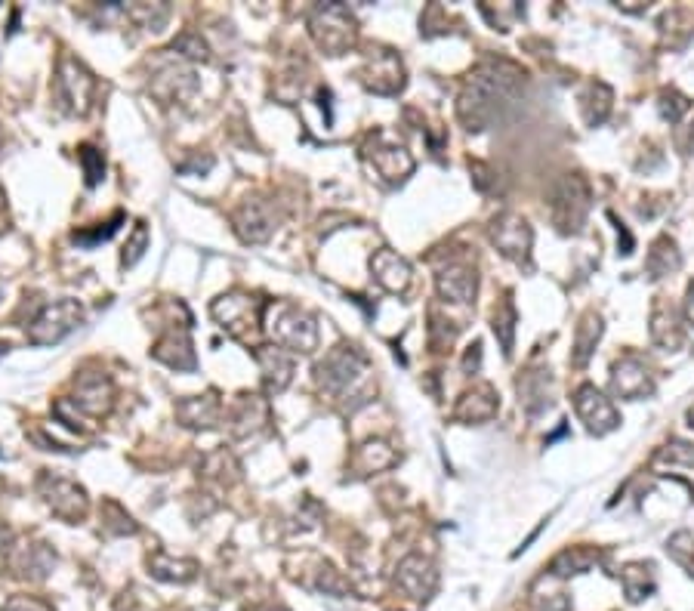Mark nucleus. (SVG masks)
I'll list each match as a JSON object with an SVG mask.
<instances>
[{
  "mask_svg": "<svg viewBox=\"0 0 694 611\" xmlns=\"http://www.w3.org/2000/svg\"><path fill=\"white\" fill-rule=\"evenodd\" d=\"M574 411H577V417L583 423H587L590 433H596V436H608L611 429H617V423H620V414H617L614 402L605 399V395L590 383L574 392Z\"/></svg>",
  "mask_w": 694,
  "mask_h": 611,
  "instance_id": "f257e3e1",
  "label": "nucleus"
},
{
  "mask_svg": "<svg viewBox=\"0 0 694 611\" xmlns=\"http://www.w3.org/2000/svg\"><path fill=\"white\" fill-rule=\"evenodd\" d=\"M587 210H590V189L583 183L580 176H568L565 183L556 192L553 201V217L559 223V229L565 232H577L587 220Z\"/></svg>",
  "mask_w": 694,
  "mask_h": 611,
  "instance_id": "f03ea898",
  "label": "nucleus"
},
{
  "mask_svg": "<svg viewBox=\"0 0 694 611\" xmlns=\"http://www.w3.org/2000/svg\"><path fill=\"white\" fill-rule=\"evenodd\" d=\"M395 581H398V587L405 590L411 599H432V593L438 587V574H435V568H432L429 559L408 556L405 562L398 565Z\"/></svg>",
  "mask_w": 694,
  "mask_h": 611,
  "instance_id": "7ed1b4c3",
  "label": "nucleus"
},
{
  "mask_svg": "<svg viewBox=\"0 0 694 611\" xmlns=\"http://www.w3.org/2000/svg\"><path fill=\"white\" fill-rule=\"evenodd\" d=\"M611 389L617 399H645L654 392V380L639 358H624L611 374Z\"/></svg>",
  "mask_w": 694,
  "mask_h": 611,
  "instance_id": "20e7f679",
  "label": "nucleus"
},
{
  "mask_svg": "<svg viewBox=\"0 0 694 611\" xmlns=\"http://www.w3.org/2000/svg\"><path fill=\"white\" fill-rule=\"evenodd\" d=\"M494 244L503 250L506 257H513V260H522L528 257V250H531V229L522 217H516V213H503L500 220H494Z\"/></svg>",
  "mask_w": 694,
  "mask_h": 611,
  "instance_id": "39448f33",
  "label": "nucleus"
},
{
  "mask_svg": "<svg viewBox=\"0 0 694 611\" xmlns=\"http://www.w3.org/2000/svg\"><path fill=\"white\" fill-rule=\"evenodd\" d=\"M374 269H377L380 284H383V287H389V291H405L408 281H411V269H408V263L401 260V257H395V254H389V250H383V254L374 260Z\"/></svg>",
  "mask_w": 694,
  "mask_h": 611,
  "instance_id": "423d86ee",
  "label": "nucleus"
},
{
  "mask_svg": "<svg viewBox=\"0 0 694 611\" xmlns=\"http://www.w3.org/2000/svg\"><path fill=\"white\" fill-rule=\"evenodd\" d=\"M602 337V318L596 312H587L577 325V343H574V365H587L590 352L596 349Z\"/></svg>",
  "mask_w": 694,
  "mask_h": 611,
  "instance_id": "0eeeda50",
  "label": "nucleus"
},
{
  "mask_svg": "<svg viewBox=\"0 0 694 611\" xmlns=\"http://www.w3.org/2000/svg\"><path fill=\"white\" fill-rule=\"evenodd\" d=\"M599 562V553L587 550V547H574V550H565L556 562H553V578H571V574H583L590 571L593 565Z\"/></svg>",
  "mask_w": 694,
  "mask_h": 611,
  "instance_id": "6e6552de",
  "label": "nucleus"
},
{
  "mask_svg": "<svg viewBox=\"0 0 694 611\" xmlns=\"http://www.w3.org/2000/svg\"><path fill=\"white\" fill-rule=\"evenodd\" d=\"M438 287H442V294L454 303H469L472 294H476V275H469L466 269H451V272H442V278H438Z\"/></svg>",
  "mask_w": 694,
  "mask_h": 611,
  "instance_id": "1a4fd4ad",
  "label": "nucleus"
},
{
  "mask_svg": "<svg viewBox=\"0 0 694 611\" xmlns=\"http://www.w3.org/2000/svg\"><path fill=\"white\" fill-rule=\"evenodd\" d=\"M679 263H682V257H679V250H676V244L670 238H661V241L651 247V254H648V272L654 278L676 272Z\"/></svg>",
  "mask_w": 694,
  "mask_h": 611,
  "instance_id": "9d476101",
  "label": "nucleus"
},
{
  "mask_svg": "<svg viewBox=\"0 0 694 611\" xmlns=\"http://www.w3.org/2000/svg\"><path fill=\"white\" fill-rule=\"evenodd\" d=\"M620 581H624V590H627L630 602H642L654 590V578H651L648 565H630L624 574H620Z\"/></svg>",
  "mask_w": 694,
  "mask_h": 611,
  "instance_id": "9b49d317",
  "label": "nucleus"
},
{
  "mask_svg": "<svg viewBox=\"0 0 694 611\" xmlns=\"http://www.w3.org/2000/svg\"><path fill=\"white\" fill-rule=\"evenodd\" d=\"M488 395H491V389H476V392H469V395H466V402H463V408H460V414H463V417H469V420H488V417L497 411V402L482 405V399H488Z\"/></svg>",
  "mask_w": 694,
  "mask_h": 611,
  "instance_id": "f8f14e48",
  "label": "nucleus"
},
{
  "mask_svg": "<svg viewBox=\"0 0 694 611\" xmlns=\"http://www.w3.org/2000/svg\"><path fill=\"white\" fill-rule=\"evenodd\" d=\"M685 315H688V321L694 325V284L688 287V297H685Z\"/></svg>",
  "mask_w": 694,
  "mask_h": 611,
  "instance_id": "ddd939ff",
  "label": "nucleus"
},
{
  "mask_svg": "<svg viewBox=\"0 0 694 611\" xmlns=\"http://www.w3.org/2000/svg\"><path fill=\"white\" fill-rule=\"evenodd\" d=\"M688 423H691V426H694V408H691V411H688Z\"/></svg>",
  "mask_w": 694,
  "mask_h": 611,
  "instance_id": "4468645a",
  "label": "nucleus"
}]
</instances>
